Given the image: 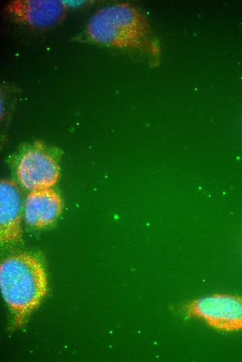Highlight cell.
Returning a JSON list of instances; mask_svg holds the SVG:
<instances>
[{
	"label": "cell",
	"mask_w": 242,
	"mask_h": 362,
	"mask_svg": "<svg viewBox=\"0 0 242 362\" xmlns=\"http://www.w3.org/2000/svg\"><path fill=\"white\" fill-rule=\"evenodd\" d=\"M0 288L14 316L15 325L22 324L47 293V280L42 264L27 253L6 258L0 265Z\"/></svg>",
	"instance_id": "1"
},
{
	"label": "cell",
	"mask_w": 242,
	"mask_h": 362,
	"mask_svg": "<svg viewBox=\"0 0 242 362\" xmlns=\"http://www.w3.org/2000/svg\"><path fill=\"white\" fill-rule=\"evenodd\" d=\"M92 42L131 50L152 48L150 31L145 15L128 3H118L97 10L85 30Z\"/></svg>",
	"instance_id": "2"
},
{
	"label": "cell",
	"mask_w": 242,
	"mask_h": 362,
	"mask_svg": "<svg viewBox=\"0 0 242 362\" xmlns=\"http://www.w3.org/2000/svg\"><path fill=\"white\" fill-rule=\"evenodd\" d=\"M185 318H200L221 331L242 330V297L213 294L191 300L179 308Z\"/></svg>",
	"instance_id": "3"
},
{
	"label": "cell",
	"mask_w": 242,
	"mask_h": 362,
	"mask_svg": "<svg viewBox=\"0 0 242 362\" xmlns=\"http://www.w3.org/2000/svg\"><path fill=\"white\" fill-rule=\"evenodd\" d=\"M16 173L20 184L30 191L49 189L58 181L59 166L52 152L36 143L21 153Z\"/></svg>",
	"instance_id": "4"
},
{
	"label": "cell",
	"mask_w": 242,
	"mask_h": 362,
	"mask_svg": "<svg viewBox=\"0 0 242 362\" xmlns=\"http://www.w3.org/2000/svg\"><path fill=\"white\" fill-rule=\"evenodd\" d=\"M67 5L60 0H15L6 8L15 22L34 29H47L65 17Z\"/></svg>",
	"instance_id": "5"
},
{
	"label": "cell",
	"mask_w": 242,
	"mask_h": 362,
	"mask_svg": "<svg viewBox=\"0 0 242 362\" xmlns=\"http://www.w3.org/2000/svg\"><path fill=\"white\" fill-rule=\"evenodd\" d=\"M24 203L17 185L3 180L0 184V240L3 244H14L22 237Z\"/></svg>",
	"instance_id": "6"
},
{
	"label": "cell",
	"mask_w": 242,
	"mask_h": 362,
	"mask_svg": "<svg viewBox=\"0 0 242 362\" xmlns=\"http://www.w3.org/2000/svg\"><path fill=\"white\" fill-rule=\"evenodd\" d=\"M63 208L60 196L51 188L31 191L24 203V216L26 223L36 228L53 223Z\"/></svg>",
	"instance_id": "7"
}]
</instances>
